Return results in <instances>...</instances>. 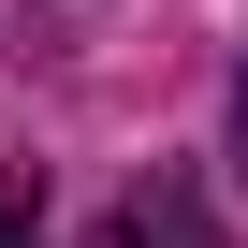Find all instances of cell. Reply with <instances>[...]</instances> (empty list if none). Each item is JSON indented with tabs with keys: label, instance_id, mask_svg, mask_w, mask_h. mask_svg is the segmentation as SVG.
Here are the masks:
<instances>
[{
	"label": "cell",
	"instance_id": "2",
	"mask_svg": "<svg viewBox=\"0 0 248 248\" xmlns=\"http://www.w3.org/2000/svg\"><path fill=\"white\" fill-rule=\"evenodd\" d=\"M0 248H44V219H30V190L0 175Z\"/></svg>",
	"mask_w": 248,
	"mask_h": 248
},
{
	"label": "cell",
	"instance_id": "1",
	"mask_svg": "<svg viewBox=\"0 0 248 248\" xmlns=\"http://www.w3.org/2000/svg\"><path fill=\"white\" fill-rule=\"evenodd\" d=\"M102 248H219V219L190 204V175H132L102 204Z\"/></svg>",
	"mask_w": 248,
	"mask_h": 248
},
{
	"label": "cell",
	"instance_id": "3",
	"mask_svg": "<svg viewBox=\"0 0 248 248\" xmlns=\"http://www.w3.org/2000/svg\"><path fill=\"white\" fill-rule=\"evenodd\" d=\"M233 161H248V73H233Z\"/></svg>",
	"mask_w": 248,
	"mask_h": 248
}]
</instances>
